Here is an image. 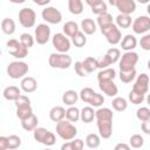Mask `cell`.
Masks as SVG:
<instances>
[{"label":"cell","instance_id":"1","mask_svg":"<svg viewBox=\"0 0 150 150\" xmlns=\"http://www.w3.org/2000/svg\"><path fill=\"white\" fill-rule=\"evenodd\" d=\"M95 118L100 136L104 139L110 138L112 135V110L109 108H98L95 112Z\"/></svg>","mask_w":150,"mask_h":150},{"label":"cell","instance_id":"2","mask_svg":"<svg viewBox=\"0 0 150 150\" xmlns=\"http://www.w3.org/2000/svg\"><path fill=\"white\" fill-rule=\"evenodd\" d=\"M56 134L63 139V141H71L73 138H75V136L77 135V129L76 127L68 121L67 118L61 120L59 122H56V127H55Z\"/></svg>","mask_w":150,"mask_h":150},{"label":"cell","instance_id":"3","mask_svg":"<svg viewBox=\"0 0 150 150\" xmlns=\"http://www.w3.org/2000/svg\"><path fill=\"white\" fill-rule=\"evenodd\" d=\"M80 98L84 102V103H88L90 104L91 107H96V108H100L103 103H104V97L103 95L96 93L94 89L89 88V87H86L83 89H81L80 91Z\"/></svg>","mask_w":150,"mask_h":150},{"label":"cell","instance_id":"4","mask_svg":"<svg viewBox=\"0 0 150 150\" xmlns=\"http://www.w3.org/2000/svg\"><path fill=\"white\" fill-rule=\"evenodd\" d=\"M48 63L52 68L67 69L71 66L73 60L67 53H52L48 57Z\"/></svg>","mask_w":150,"mask_h":150},{"label":"cell","instance_id":"5","mask_svg":"<svg viewBox=\"0 0 150 150\" xmlns=\"http://www.w3.org/2000/svg\"><path fill=\"white\" fill-rule=\"evenodd\" d=\"M101 33L105 36L108 43H110L111 46H115V45L120 43L121 40H122V33H121L118 26L114 22L101 27Z\"/></svg>","mask_w":150,"mask_h":150},{"label":"cell","instance_id":"6","mask_svg":"<svg viewBox=\"0 0 150 150\" xmlns=\"http://www.w3.org/2000/svg\"><path fill=\"white\" fill-rule=\"evenodd\" d=\"M28 70H29V67L23 61H13L7 66V74L11 79H14V80L23 79L28 73Z\"/></svg>","mask_w":150,"mask_h":150},{"label":"cell","instance_id":"7","mask_svg":"<svg viewBox=\"0 0 150 150\" xmlns=\"http://www.w3.org/2000/svg\"><path fill=\"white\" fill-rule=\"evenodd\" d=\"M33 137L36 142H39L43 145H47V146H52L56 142L55 135L52 131H49L42 127H38L33 130Z\"/></svg>","mask_w":150,"mask_h":150},{"label":"cell","instance_id":"8","mask_svg":"<svg viewBox=\"0 0 150 150\" xmlns=\"http://www.w3.org/2000/svg\"><path fill=\"white\" fill-rule=\"evenodd\" d=\"M6 46H7L8 53H9L13 57H15V59H19V60H20V59H23V57H26L27 54H28V48L25 47V46L20 42V40L9 39V40L7 41V43H6Z\"/></svg>","mask_w":150,"mask_h":150},{"label":"cell","instance_id":"9","mask_svg":"<svg viewBox=\"0 0 150 150\" xmlns=\"http://www.w3.org/2000/svg\"><path fill=\"white\" fill-rule=\"evenodd\" d=\"M36 22V13L29 7H25L19 12V23L25 28H32Z\"/></svg>","mask_w":150,"mask_h":150},{"label":"cell","instance_id":"10","mask_svg":"<svg viewBox=\"0 0 150 150\" xmlns=\"http://www.w3.org/2000/svg\"><path fill=\"white\" fill-rule=\"evenodd\" d=\"M52 43L59 53H67L70 49L71 40H69L64 33H56L52 38Z\"/></svg>","mask_w":150,"mask_h":150},{"label":"cell","instance_id":"11","mask_svg":"<svg viewBox=\"0 0 150 150\" xmlns=\"http://www.w3.org/2000/svg\"><path fill=\"white\" fill-rule=\"evenodd\" d=\"M138 62V54L134 50L125 52L120 59V70H128L135 68Z\"/></svg>","mask_w":150,"mask_h":150},{"label":"cell","instance_id":"12","mask_svg":"<svg viewBox=\"0 0 150 150\" xmlns=\"http://www.w3.org/2000/svg\"><path fill=\"white\" fill-rule=\"evenodd\" d=\"M41 16L46 22L52 23V25H57V23H60L62 21L61 12L57 8L53 7V6H47L45 9H42Z\"/></svg>","mask_w":150,"mask_h":150},{"label":"cell","instance_id":"13","mask_svg":"<svg viewBox=\"0 0 150 150\" xmlns=\"http://www.w3.org/2000/svg\"><path fill=\"white\" fill-rule=\"evenodd\" d=\"M34 39L38 45H46L50 39V28L47 23H40L34 30Z\"/></svg>","mask_w":150,"mask_h":150},{"label":"cell","instance_id":"14","mask_svg":"<svg viewBox=\"0 0 150 150\" xmlns=\"http://www.w3.org/2000/svg\"><path fill=\"white\" fill-rule=\"evenodd\" d=\"M131 28L135 34H145L150 30V16L141 15L132 21Z\"/></svg>","mask_w":150,"mask_h":150},{"label":"cell","instance_id":"15","mask_svg":"<svg viewBox=\"0 0 150 150\" xmlns=\"http://www.w3.org/2000/svg\"><path fill=\"white\" fill-rule=\"evenodd\" d=\"M149 83H150L149 75H146L145 73H142L141 75H137L131 90H134V91H136L138 94L145 95L148 93V90H149Z\"/></svg>","mask_w":150,"mask_h":150},{"label":"cell","instance_id":"16","mask_svg":"<svg viewBox=\"0 0 150 150\" xmlns=\"http://www.w3.org/2000/svg\"><path fill=\"white\" fill-rule=\"evenodd\" d=\"M98 88L100 90L105 94L109 97H115L118 93V88L114 80H105V81H98Z\"/></svg>","mask_w":150,"mask_h":150},{"label":"cell","instance_id":"17","mask_svg":"<svg viewBox=\"0 0 150 150\" xmlns=\"http://www.w3.org/2000/svg\"><path fill=\"white\" fill-rule=\"evenodd\" d=\"M115 7L120 11V13L130 15L136 11V2L135 0H118Z\"/></svg>","mask_w":150,"mask_h":150},{"label":"cell","instance_id":"18","mask_svg":"<svg viewBox=\"0 0 150 150\" xmlns=\"http://www.w3.org/2000/svg\"><path fill=\"white\" fill-rule=\"evenodd\" d=\"M20 88H21V90H23L25 93H33V91H35L36 90V88H38V82H36V80L34 79V77H32V76H25L22 80H21V82H20Z\"/></svg>","mask_w":150,"mask_h":150},{"label":"cell","instance_id":"19","mask_svg":"<svg viewBox=\"0 0 150 150\" xmlns=\"http://www.w3.org/2000/svg\"><path fill=\"white\" fill-rule=\"evenodd\" d=\"M137 46V40L135 38V35L132 34H127L122 40H121V47L123 50L129 52V50H134Z\"/></svg>","mask_w":150,"mask_h":150},{"label":"cell","instance_id":"20","mask_svg":"<svg viewBox=\"0 0 150 150\" xmlns=\"http://www.w3.org/2000/svg\"><path fill=\"white\" fill-rule=\"evenodd\" d=\"M21 95V89L16 86H9L6 87L2 91V96L7 100V101H15L19 96Z\"/></svg>","mask_w":150,"mask_h":150},{"label":"cell","instance_id":"21","mask_svg":"<svg viewBox=\"0 0 150 150\" xmlns=\"http://www.w3.org/2000/svg\"><path fill=\"white\" fill-rule=\"evenodd\" d=\"M80 95L79 93H76L75 90L73 89H69V90H66L63 94H62V102L66 104V105H74L77 100H79Z\"/></svg>","mask_w":150,"mask_h":150},{"label":"cell","instance_id":"22","mask_svg":"<svg viewBox=\"0 0 150 150\" xmlns=\"http://www.w3.org/2000/svg\"><path fill=\"white\" fill-rule=\"evenodd\" d=\"M81 29L86 35H93L96 32V22L93 19L86 18L81 21Z\"/></svg>","mask_w":150,"mask_h":150},{"label":"cell","instance_id":"23","mask_svg":"<svg viewBox=\"0 0 150 150\" xmlns=\"http://www.w3.org/2000/svg\"><path fill=\"white\" fill-rule=\"evenodd\" d=\"M49 118L53 122H59L63 118H66V109L61 105H55L49 111Z\"/></svg>","mask_w":150,"mask_h":150},{"label":"cell","instance_id":"24","mask_svg":"<svg viewBox=\"0 0 150 150\" xmlns=\"http://www.w3.org/2000/svg\"><path fill=\"white\" fill-rule=\"evenodd\" d=\"M95 112L94 111V108L91 105H88V107H83L82 110H81V116H80V120L84 123H90L94 121L95 118Z\"/></svg>","mask_w":150,"mask_h":150},{"label":"cell","instance_id":"25","mask_svg":"<svg viewBox=\"0 0 150 150\" xmlns=\"http://www.w3.org/2000/svg\"><path fill=\"white\" fill-rule=\"evenodd\" d=\"M33 108L30 104H25V105H19L16 107V117L22 121L27 117H29L30 115H33Z\"/></svg>","mask_w":150,"mask_h":150},{"label":"cell","instance_id":"26","mask_svg":"<svg viewBox=\"0 0 150 150\" xmlns=\"http://www.w3.org/2000/svg\"><path fill=\"white\" fill-rule=\"evenodd\" d=\"M38 122H39L38 117L33 114L29 117H27V118L21 121V127L27 131H33L35 128H38Z\"/></svg>","mask_w":150,"mask_h":150},{"label":"cell","instance_id":"27","mask_svg":"<svg viewBox=\"0 0 150 150\" xmlns=\"http://www.w3.org/2000/svg\"><path fill=\"white\" fill-rule=\"evenodd\" d=\"M116 25L118 26V28H129L131 25H132V20H131V16L129 14H123V13H120L117 16H116Z\"/></svg>","mask_w":150,"mask_h":150},{"label":"cell","instance_id":"28","mask_svg":"<svg viewBox=\"0 0 150 150\" xmlns=\"http://www.w3.org/2000/svg\"><path fill=\"white\" fill-rule=\"evenodd\" d=\"M84 146V143L82 139L80 138H73L71 141H68L67 143H64L61 149L62 150H82Z\"/></svg>","mask_w":150,"mask_h":150},{"label":"cell","instance_id":"29","mask_svg":"<svg viewBox=\"0 0 150 150\" xmlns=\"http://www.w3.org/2000/svg\"><path fill=\"white\" fill-rule=\"evenodd\" d=\"M15 28L16 27H15V22H14L13 19H9V18L2 19V21H1V29H2V32L5 34H7V35L14 34Z\"/></svg>","mask_w":150,"mask_h":150},{"label":"cell","instance_id":"30","mask_svg":"<svg viewBox=\"0 0 150 150\" xmlns=\"http://www.w3.org/2000/svg\"><path fill=\"white\" fill-rule=\"evenodd\" d=\"M62 29H63V33L69 38H73L77 32H80V27L75 21H67L63 25Z\"/></svg>","mask_w":150,"mask_h":150},{"label":"cell","instance_id":"31","mask_svg":"<svg viewBox=\"0 0 150 150\" xmlns=\"http://www.w3.org/2000/svg\"><path fill=\"white\" fill-rule=\"evenodd\" d=\"M68 9L74 15H80L83 12L82 0H68Z\"/></svg>","mask_w":150,"mask_h":150},{"label":"cell","instance_id":"32","mask_svg":"<svg viewBox=\"0 0 150 150\" xmlns=\"http://www.w3.org/2000/svg\"><path fill=\"white\" fill-rule=\"evenodd\" d=\"M116 77V71L114 68H104L101 69L97 74V80L98 81H105V80H114Z\"/></svg>","mask_w":150,"mask_h":150},{"label":"cell","instance_id":"33","mask_svg":"<svg viewBox=\"0 0 150 150\" xmlns=\"http://www.w3.org/2000/svg\"><path fill=\"white\" fill-rule=\"evenodd\" d=\"M120 80L123 83H130L136 79V69H128V70H120Z\"/></svg>","mask_w":150,"mask_h":150},{"label":"cell","instance_id":"34","mask_svg":"<svg viewBox=\"0 0 150 150\" xmlns=\"http://www.w3.org/2000/svg\"><path fill=\"white\" fill-rule=\"evenodd\" d=\"M86 144L90 149L98 148L100 144H101V136H100V134L98 135L97 134H94V132L93 134H88L87 137H86Z\"/></svg>","mask_w":150,"mask_h":150},{"label":"cell","instance_id":"35","mask_svg":"<svg viewBox=\"0 0 150 150\" xmlns=\"http://www.w3.org/2000/svg\"><path fill=\"white\" fill-rule=\"evenodd\" d=\"M82 64H83V67H84V69H86V71H87L88 74L93 73L95 69L98 68L97 59H95V57H93V56H88V57H86V59L82 61Z\"/></svg>","mask_w":150,"mask_h":150},{"label":"cell","instance_id":"36","mask_svg":"<svg viewBox=\"0 0 150 150\" xmlns=\"http://www.w3.org/2000/svg\"><path fill=\"white\" fill-rule=\"evenodd\" d=\"M81 116V110H79V108L70 105L67 110H66V118L70 122H77L80 120Z\"/></svg>","mask_w":150,"mask_h":150},{"label":"cell","instance_id":"37","mask_svg":"<svg viewBox=\"0 0 150 150\" xmlns=\"http://www.w3.org/2000/svg\"><path fill=\"white\" fill-rule=\"evenodd\" d=\"M111 105H112L114 110L122 112V111H124V110L128 108V102H127V100H125V98L120 97V96H116V97L112 100Z\"/></svg>","mask_w":150,"mask_h":150},{"label":"cell","instance_id":"38","mask_svg":"<svg viewBox=\"0 0 150 150\" xmlns=\"http://www.w3.org/2000/svg\"><path fill=\"white\" fill-rule=\"evenodd\" d=\"M71 43L75 46V47H77V48H81V47H83L86 43H87V38H86V34L82 32V30H80V32H77L73 38H71Z\"/></svg>","mask_w":150,"mask_h":150},{"label":"cell","instance_id":"39","mask_svg":"<svg viewBox=\"0 0 150 150\" xmlns=\"http://www.w3.org/2000/svg\"><path fill=\"white\" fill-rule=\"evenodd\" d=\"M112 22H114L112 21V16L108 12H104V13L97 15V25L100 26V28L103 27V26H107L109 23H112Z\"/></svg>","mask_w":150,"mask_h":150},{"label":"cell","instance_id":"40","mask_svg":"<svg viewBox=\"0 0 150 150\" xmlns=\"http://www.w3.org/2000/svg\"><path fill=\"white\" fill-rule=\"evenodd\" d=\"M129 144L131 148H135V149L142 148L144 145V138L139 134H135L129 138Z\"/></svg>","mask_w":150,"mask_h":150},{"label":"cell","instance_id":"41","mask_svg":"<svg viewBox=\"0 0 150 150\" xmlns=\"http://www.w3.org/2000/svg\"><path fill=\"white\" fill-rule=\"evenodd\" d=\"M7 142H8V149L9 150L18 149L21 145V138L18 135H9V136H7Z\"/></svg>","mask_w":150,"mask_h":150},{"label":"cell","instance_id":"42","mask_svg":"<svg viewBox=\"0 0 150 150\" xmlns=\"http://www.w3.org/2000/svg\"><path fill=\"white\" fill-rule=\"evenodd\" d=\"M20 42L25 46V47H27V48H30V47H33V45H34V42H35V39L29 34V33H22L21 35H20Z\"/></svg>","mask_w":150,"mask_h":150},{"label":"cell","instance_id":"43","mask_svg":"<svg viewBox=\"0 0 150 150\" xmlns=\"http://www.w3.org/2000/svg\"><path fill=\"white\" fill-rule=\"evenodd\" d=\"M136 117L141 122L149 120L150 118V109L148 107H141V108H138L137 111H136Z\"/></svg>","mask_w":150,"mask_h":150},{"label":"cell","instance_id":"44","mask_svg":"<svg viewBox=\"0 0 150 150\" xmlns=\"http://www.w3.org/2000/svg\"><path fill=\"white\" fill-rule=\"evenodd\" d=\"M128 97H129V101H130L132 104H141V103L144 101V98H145L143 94H138V93H136V91H134V90H130Z\"/></svg>","mask_w":150,"mask_h":150},{"label":"cell","instance_id":"45","mask_svg":"<svg viewBox=\"0 0 150 150\" xmlns=\"http://www.w3.org/2000/svg\"><path fill=\"white\" fill-rule=\"evenodd\" d=\"M90 8H91V12H93L94 14H96V15H100V14H102V13L107 12V9H108L107 4H105L103 0H101V1H100V2H97V4H95V5H94V6H91Z\"/></svg>","mask_w":150,"mask_h":150},{"label":"cell","instance_id":"46","mask_svg":"<svg viewBox=\"0 0 150 150\" xmlns=\"http://www.w3.org/2000/svg\"><path fill=\"white\" fill-rule=\"evenodd\" d=\"M107 54H108V55H109V57L111 59L112 64H114V63H116V62L121 59V50H120L118 48L111 47V48H109V49L107 50Z\"/></svg>","mask_w":150,"mask_h":150},{"label":"cell","instance_id":"47","mask_svg":"<svg viewBox=\"0 0 150 150\" xmlns=\"http://www.w3.org/2000/svg\"><path fill=\"white\" fill-rule=\"evenodd\" d=\"M97 63H98V68L100 69H104V68H108L109 66H111L112 61L109 57V55L105 53V55H103L101 59H97Z\"/></svg>","mask_w":150,"mask_h":150},{"label":"cell","instance_id":"48","mask_svg":"<svg viewBox=\"0 0 150 150\" xmlns=\"http://www.w3.org/2000/svg\"><path fill=\"white\" fill-rule=\"evenodd\" d=\"M139 46L143 50H150V33H146L141 38Z\"/></svg>","mask_w":150,"mask_h":150},{"label":"cell","instance_id":"49","mask_svg":"<svg viewBox=\"0 0 150 150\" xmlns=\"http://www.w3.org/2000/svg\"><path fill=\"white\" fill-rule=\"evenodd\" d=\"M74 69H75V73H76L79 76H81V77L88 76V73L86 71V69H84V67H83V64H82V61H76L75 64H74Z\"/></svg>","mask_w":150,"mask_h":150},{"label":"cell","instance_id":"50","mask_svg":"<svg viewBox=\"0 0 150 150\" xmlns=\"http://www.w3.org/2000/svg\"><path fill=\"white\" fill-rule=\"evenodd\" d=\"M14 103H15V107H19V105H25V104H30V100L26 96V95H20L15 101H14Z\"/></svg>","mask_w":150,"mask_h":150},{"label":"cell","instance_id":"51","mask_svg":"<svg viewBox=\"0 0 150 150\" xmlns=\"http://www.w3.org/2000/svg\"><path fill=\"white\" fill-rule=\"evenodd\" d=\"M141 129L144 134L146 135H150V118L146 120V121H143L142 124H141Z\"/></svg>","mask_w":150,"mask_h":150},{"label":"cell","instance_id":"52","mask_svg":"<svg viewBox=\"0 0 150 150\" xmlns=\"http://www.w3.org/2000/svg\"><path fill=\"white\" fill-rule=\"evenodd\" d=\"M7 149H8L7 136H0V150H7Z\"/></svg>","mask_w":150,"mask_h":150},{"label":"cell","instance_id":"53","mask_svg":"<svg viewBox=\"0 0 150 150\" xmlns=\"http://www.w3.org/2000/svg\"><path fill=\"white\" fill-rule=\"evenodd\" d=\"M131 146L130 144H125V143H118L115 145V150H129Z\"/></svg>","mask_w":150,"mask_h":150},{"label":"cell","instance_id":"54","mask_svg":"<svg viewBox=\"0 0 150 150\" xmlns=\"http://www.w3.org/2000/svg\"><path fill=\"white\" fill-rule=\"evenodd\" d=\"M34 4H36V5H39V6H46V5H48L52 0H32Z\"/></svg>","mask_w":150,"mask_h":150},{"label":"cell","instance_id":"55","mask_svg":"<svg viewBox=\"0 0 150 150\" xmlns=\"http://www.w3.org/2000/svg\"><path fill=\"white\" fill-rule=\"evenodd\" d=\"M84 1H86V4H87L88 6H90V7H91V6H94L95 4L100 2L101 0H84Z\"/></svg>","mask_w":150,"mask_h":150},{"label":"cell","instance_id":"56","mask_svg":"<svg viewBox=\"0 0 150 150\" xmlns=\"http://www.w3.org/2000/svg\"><path fill=\"white\" fill-rule=\"evenodd\" d=\"M9 2H13V4H23L26 0H8Z\"/></svg>","mask_w":150,"mask_h":150},{"label":"cell","instance_id":"57","mask_svg":"<svg viewBox=\"0 0 150 150\" xmlns=\"http://www.w3.org/2000/svg\"><path fill=\"white\" fill-rule=\"evenodd\" d=\"M117 1H118V0H109V4H110L111 6H114V7H115V6H116V4H117Z\"/></svg>","mask_w":150,"mask_h":150},{"label":"cell","instance_id":"58","mask_svg":"<svg viewBox=\"0 0 150 150\" xmlns=\"http://www.w3.org/2000/svg\"><path fill=\"white\" fill-rule=\"evenodd\" d=\"M137 1H138L139 4H148L150 0H137Z\"/></svg>","mask_w":150,"mask_h":150},{"label":"cell","instance_id":"59","mask_svg":"<svg viewBox=\"0 0 150 150\" xmlns=\"http://www.w3.org/2000/svg\"><path fill=\"white\" fill-rule=\"evenodd\" d=\"M145 100H146V103L150 105V94H148V96H146V98H145Z\"/></svg>","mask_w":150,"mask_h":150},{"label":"cell","instance_id":"60","mask_svg":"<svg viewBox=\"0 0 150 150\" xmlns=\"http://www.w3.org/2000/svg\"><path fill=\"white\" fill-rule=\"evenodd\" d=\"M146 12H148V14H149V16H150V4H149L148 7H146Z\"/></svg>","mask_w":150,"mask_h":150},{"label":"cell","instance_id":"61","mask_svg":"<svg viewBox=\"0 0 150 150\" xmlns=\"http://www.w3.org/2000/svg\"><path fill=\"white\" fill-rule=\"evenodd\" d=\"M148 68H149V70H150V60L148 61Z\"/></svg>","mask_w":150,"mask_h":150}]
</instances>
